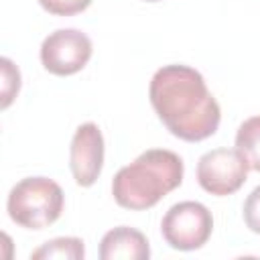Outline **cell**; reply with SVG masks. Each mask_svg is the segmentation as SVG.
Returning <instances> with one entry per match:
<instances>
[{
    "label": "cell",
    "mask_w": 260,
    "mask_h": 260,
    "mask_svg": "<svg viewBox=\"0 0 260 260\" xmlns=\"http://www.w3.org/2000/svg\"><path fill=\"white\" fill-rule=\"evenodd\" d=\"M148 98L167 130L185 142L205 140L219 126V104L207 89L203 75L193 67H160L150 79Z\"/></svg>",
    "instance_id": "6da1fadb"
},
{
    "label": "cell",
    "mask_w": 260,
    "mask_h": 260,
    "mask_svg": "<svg viewBox=\"0 0 260 260\" xmlns=\"http://www.w3.org/2000/svg\"><path fill=\"white\" fill-rule=\"evenodd\" d=\"M183 173L179 154L167 148H150L116 173L112 195L120 207L144 211L175 191L183 183Z\"/></svg>",
    "instance_id": "7a4b0ae2"
},
{
    "label": "cell",
    "mask_w": 260,
    "mask_h": 260,
    "mask_svg": "<svg viewBox=\"0 0 260 260\" xmlns=\"http://www.w3.org/2000/svg\"><path fill=\"white\" fill-rule=\"evenodd\" d=\"M65 197L61 187L47 177H26L18 181L6 201L10 219L26 230H43L61 217Z\"/></svg>",
    "instance_id": "3957f363"
},
{
    "label": "cell",
    "mask_w": 260,
    "mask_h": 260,
    "mask_svg": "<svg viewBox=\"0 0 260 260\" xmlns=\"http://www.w3.org/2000/svg\"><path fill=\"white\" fill-rule=\"evenodd\" d=\"M160 232L167 244L175 250H199L203 244H207L213 232V217L203 203L181 201L165 213Z\"/></svg>",
    "instance_id": "277c9868"
},
{
    "label": "cell",
    "mask_w": 260,
    "mask_h": 260,
    "mask_svg": "<svg viewBox=\"0 0 260 260\" xmlns=\"http://www.w3.org/2000/svg\"><path fill=\"white\" fill-rule=\"evenodd\" d=\"M91 51V41L85 32L75 28H59L43 41L41 63L49 73L67 77L87 65Z\"/></svg>",
    "instance_id": "5b68a950"
},
{
    "label": "cell",
    "mask_w": 260,
    "mask_h": 260,
    "mask_svg": "<svg viewBox=\"0 0 260 260\" xmlns=\"http://www.w3.org/2000/svg\"><path fill=\"white\" fill-rule=\"evenodd\" d=\"M248 179V162L236 148H215L197 162V181L203 191L223 197L236 193Z\"/></svg>",
    "instance_id": "8992f818"
},
{
    "label": "cell",
    "mask_w": 260,
    "mask_h": 260,
    "mask_svg": "<svg viewBox=\"0 0 260 260\" xmlns=\"http://www.w3.org/2000/svg\"><path fill=\"white\" fill-rule=\"evenodd\" d=\"M104 167V136L98 124H81L71 140L69 169L79 187H91Z\"/></svg>",
    "instance_id": "52a82bcc"
},
{
    "label": "cell",
    "mask_w": 260,
    "mask_h": 260,
    "mask_svg": "<svg viewBox=\"0 0 260 260\" xmlns=\"http://www.w3.org/2000/svg\"><path fill=\"white\" fill-rule=\"evenodd\" d=\"M148 256L150 248L146 236L128 225L110 230L100 244L102 260H148Z\"/></svg>",
    "instance_id": "ba28073f"
},
{
    "label": "cell",
    "mask_w": 260,
    "mask_h": 260,
    "mask_svg": "<svg viewBox=\"0 0 260 260\" xmlns=\"http://www.w3.org/2000/svg\"><path fill=\"white\" fill-rule=\"evenodd\" d=\"M236 150L248 162V169L260 173V116L244 120L236 132Z\"/></svg>",
    "instance_id": "9c48e42d"
},
{
    "label": "cell",
    "mask_w": 260,
    "mask_h": 260,
    "mask_svg": "<svg viewBox=\"0 0 260 260\" xmlns=\"http://www.w3.org/2000/svg\"><path fill=\"white\" fill-rule=\"evenodd\" d=\"M83 256L85 248L79 238H55L30 254L32 260H81Z\"/></svg>",
    "instance_id": "30bf717a"
},
{
    "label": "cell",
    "mask_w": 260,
    "mask_h": 260,
    "mask_svg": "<svg viewBox=\"0 0 260 260\" xmlns=\"http://www.w3.org/2000/svg\"><path fill=\"white\" fill-rule=\"evenodd\" d=\"M0 65H2V102H0V108L6 110L20 89V73L12 65V61L6 57L0 59Z\"/></svg>",
    "instance_id": "8fae6325"
},
{
    "label": "cell",
    "mask_w": 260,
    "mask_h": 260,
    "mask_svg": "<svg viewBox=\"0 0 260 260\" xmlns=\"http://www.w3.org/2000/svg\"><path fill=\"white\" fill-rule=\"evenodd\" d=\"M39 4L49 14H55V16H73V14L83 12L91 4V0H39Z\"/></svg>",
    "instance_id": "7c38bea8"
},
{
    "label": "cell",
    "mask_w": 260,
    "mask_h": 260,
    "mask_svg": "<svg viewBox=\"0 0 260 260\" xmlns=\"http://www.w3.org/2000/svg\"><path fill=\"white\" fill-rule=\"evenodd\" d=\"M244 221L250 232L260 234V185L244 201Z\"/></svg>",
    "instance_id": "4fadbf2b"
},
{
    "label": "cell",
    "mask_w": 260,
    "mask_h": 260,
    "mask_svg": "<svg viewBox=\"0 0 260 260\" xmlns=\"http://www.w3.org/2000/svg\"><path fill=\"white\" fill-rule=\"evenodd\" d=\"M144 2H158V0H144Z\"/></svg>",
    "instance_id": "5bb4252c"
}]
</instances>
